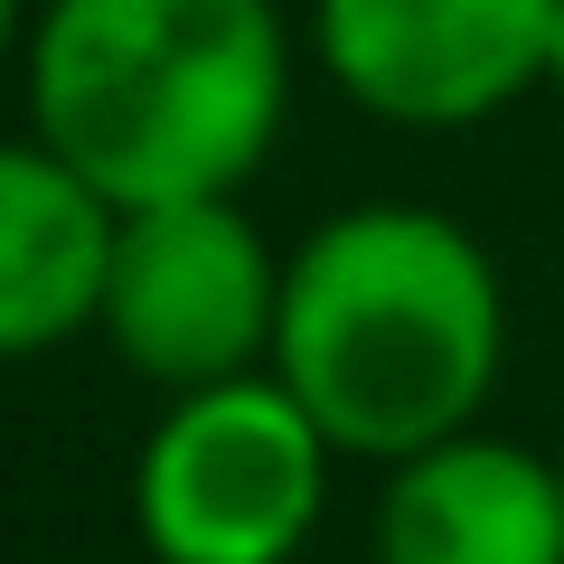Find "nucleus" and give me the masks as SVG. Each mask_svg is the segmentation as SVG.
<instances>
[{
    "label": "nucleus",
    "mask_w": 564,
    "mask_h": 564,
    "mask_svg": "<svg viewBox=\"0 0 564 564\" xmlns=\"http://www.w3.org/2000/svg\"><path fill=\"white\" fill-rule=\"evenodd\" d=\"M273 329H282V254L245 217V198L122 207L95 321L113 367H132L161 395H188V386L273 367Z\"/></svg>",
    "instance_id": "obj_4"
},
{
    "label": "nucleus",
    "mask_w": 564,
    "mask_h": 564,
    "mask_svg": "<svg viewBox=\"0 0 564 564\" xmlns=\"http://www.w3.org/2000/svg\"><path fill=\"white\" fill-rule=\"evenodd\" d=\"M555 462H564V452H555Z\"/></svg>",
    "instance_id": "obj_10"
},
{
    "label": "nucleus",
    "mask_w": 564,
    "mask_h": 564,
    "mask_svg": "<svg viewBox=\"0 0 564 564\" xmlns=\"http://www.w3.org/2000/svg\"><path fill=\"white\" fill-rule=\"evenodd\" d=\"M508 367V282L452 207L358 198L282 254L273 377L339 462H414L489 414Z\"/></svg>",
    "instance_id": "obj_1"
},
{
    "label": "nucleus",
    "mask_w": 564,
    "mask_h": 564,
    "mask_svg": "<svg viewBox=\"0 0 564 564\" xmlns=\"http://www.w3.org/2000/svg\"><path fill=\"white\" fill-rule=\"evenodd\" d=\"M29 20H39L29 0H0V66H10V57H20V47H29Z\"/></svg>",
    "instance_id": "obj_8"
},
{
    "label": "nucleus",
    "mask_w": 564,
    "mask_h": 564,
    "mask_svg": "<svg viewBox=\"0 0 564 564\" xmlns=\"http://www.w3.org/2000/svg\"><path fill=\"white\" fill-rule=\"evenodd\" d=\"M29 132L113 207L245 198L292 122L282 0H39Z\"/></svg>",
    "instance_id": "obj_2"
},
{
    "label": "nucleus",
    "mask_w": 564,
    "mask_h": 564,
    "mask_svg": "<svg viewBox=\"0 0 564 564\" xmlns=\"http://www.w3.org/2000/svg\"><path fill=\"white\" fill-rule=\"evenodd\" d=\"M339 443L273 367L161 395L132 452V536L151 564H302L329 518Z\"/></svg>",
    "instance_id": "obj_3"
},
{
    "label": "nucleus",
    "mask_w": 564,
    "mask_h": 564,
    "mask_svg": "<svg viewBox=\"0 0 564 564\" xmlns=\"http://www.w3.org/2000/svg\"><path fill=\"white\" fill-rule=\"evenodd\" d=\"M367 545L377 564H564V462L489 423L423 443L386 462Z\"/></svg>",
    "instance_id": "obj_6"
},
{
    "label": "nucleus",
    "mask_w": 564,
    "mask_h": 564,
    "mask_svg": "<svg viewBox=\"0 0 564 564\" xmlns=\"http://www.w3.org/2000/svg\"><path fill=\"white\" fill-rule=\"evenodd\" d=\"M122 207L39 132L0 141V367L95 339Z\"/></svg>",
    "instance_id": "obj_7"
},
{
    "label": "nucleus",
    "mask_w": 564,
    "mask_h": 564,
    "mask_svg": "<svg viewBox=\"0 0 564 564\" xmlns=\"http://www.w3.org/2000/svg\"><path fill=\"white\" fill-rule=\"evenodd\" d=\"M564 0H311V57L395 132H470L545 85Z\"/></svg>",
    "instance_id": "obj_5"
},
{
    "label": "nucleus",
    "mask_w": 564,
    "mask_h": 564,
    "mask_svg": "<svg viewBox=\"0 0 564 564\" xmlns=\"http://www.w3.org/2000/svg\"><path fill=\"white\" fill-rule=\"evenodd\" d=\"M545 95H564V10H555V47H545Z\"/></svg>",
    "instance_id": "obj_9"
}]
</instances>
